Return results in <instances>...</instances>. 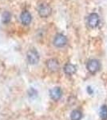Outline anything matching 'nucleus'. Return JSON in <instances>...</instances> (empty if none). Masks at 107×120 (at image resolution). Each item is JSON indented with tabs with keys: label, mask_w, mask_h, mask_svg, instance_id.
Listing matches in <instances>:
<instances>
[{
	"label": "nucleus",
	"mask_w": 107,
	"mask_h": 120,
	"mask_svg": "<svg viewBox=\"0 0 107 120\" xmlns=\"http://www.w3.org/2000/svg\"><path fill=\"white\" fill-rule=\"evenodd\" d=\"M46 67L51 72H56L59 69V63L57 59H50L46 61Z\"/></svg>",
	"instance_id": "obj_7"
},
{
	"label": "nucleus",
	"mask_w": 107,
	"mask_h": 120,
	"mask_svg": "<svg viewBox=\"0 0 107 120\" xmlns=\"http://www.w3.org/2000/svg\"><path fill=\"white\" fill-rule=\"evenodd\" d=\"M67 38L63 34H57L54 38V45L57 47H63L66 45Z\"/></svg>",
	"instance_id": "obj_3"
},
{
	"label": "nucleus",
	"mask_w": 107,
	"mask_h": 120,
	"mask_svg": "<svg viewBox=\"0 0 107 120\" xmlns=\"http://www.w3.org/2000/svg\"><path fill=\"white\" fill-rule=\"evenodd\" d=\"M100 118L102 120L107 119V106L103 105L100 110Z\"/></svg>",
	"instance_id": "obj_11"
},
{
	"label": "nucleus",
	"mask_w": 107,
	"mask_h": 120,
	"mask_svg": "<svg viewBox=\"0 0 107 120\" xmlns=\"http://www.w3.org/2000/svg\"><path fill=\"white\" fill-rule=\"evenodd\" d=\"M26 59L29 64L36 65L39 62V54L35 49L30 50L26 54Z\"/></svg>",
	"instance_id": "obj_1"
},
{
	"label": "nucleus",
	"mask_w": 107,
	"mask_h": 120,
	"mask_svg": "<svg viewBox=\"0 0 107 120\" xmlns=\"http://www.w3.org/2000/svg\"><path fill=\"white\" fill-rule=\"evenodd\" d=\"M86 67L87 70L89 71V72H90L91 74H95L100 69V64H99V62L98 60L91 59L87 63Z\"/></svg>",
	"instance_id": "obj_4"
},
{
	"label": "nucleus",
	"mask_w": 107,
	"mask_h": 120,
	"mask_svg": "<svg viewBox=\"0 0 107 120\" xmlns=\"http://www.w3.org/2000/svg\"><path fill=\"white\" fill-rule=\"evenodd\" d=\"M63 71L66 75H73L76 72V67L71 63H67L65 65L63 68Z\"/></svg>",
	"instance_id": "obj_9"
},
{
	"label": "nucleus",
	"mask_w": 107,
	"mask_h": 120,
	"mask_svg": "<svg viewBox=\"0 0 107 120\" xmlns=\"http://www.w3.org/2000/svg\"><path fill=\"white\" fill-rule=\"evenodd\" d=\"M19 20L24 26H28V25L30 24L32 21V15L28 11H24L20 14Z\"/></svg>",
	"instance_id": "obj_5"
},
{
	"label": "nucleus",
	"mask_w": 107,
	"mask_h": 120,
	"mask_svg": "<svg viewBox=\"0 0 107 120\" xmlns=\"http://www.w3.org/2000/svg\"><path fill=\"white\" fill-rule=\"evenodd\" d=\"M38 13L41 18H47L52 13V9L46 3H41L38 7Z\"/></svg>",
	"instance_id": "obj_2"
},
{
	"label": "nucleus",
	"mask_w": 107,
	"mask_h": 120,
	"mask_svg": "<svg viewBox=\"0 0 107 120\" xmlns=\"http://www.w3.org/2000/svg\"><path fill=\"white\" fill-rule=\"evenodd\" d=\"M11 14L9 11H5L2 15V21L3 23H8L11 21Z\"/></svg>",
	"instance_id": "obj_12"
},
{
	"label": "nucleus",
	"mask_w": 107,
	"mask_h": 120,
	"mask_svg": "<svg viewBox=\"0 0 107 120\" xmlns=\"http://www.w3.org/2000/svg\"><path fill=\"white\" fill-rule=\"evenodd\" d=\"M87 23L88 26L91 28H95L99 24V16L96 13H92L88 16L87 19Z\"/></svg>",
	"instance_id": "obj_6"
},
{
	"label": "nucleus",
	"mask_w": 107,
	"mask_h": 120,
	"mask_svg": "<svg viewBox=\"0 0 107 120\" xmlns=\"http://www.w3.org/2000/svg\"><path fill=\"white\" fill-rule=\"evenodd\" d=\"M81 117H82V114L79 110H74L70 114L71 120H81Z\"/></svg>",
	"instance_id": "obj_10"
},
{
	"label": "nucleus",
	"mask_w": 107,
	"mask_h": 120,
	"mask_svg": "<svg viewBox=\"0 0 107 120\" xmlns=\"http://www.w3.org/2000/svg\"><path fill=\"white\" fill-rule=\"evenodd\" d=\"M62 95H63V91H62L60 87H54L50 90V98H51V99L54 100V101L59 100L61 98Z\"/></svg>",
	"instance_id": "obj_8"
}]
</instances>
